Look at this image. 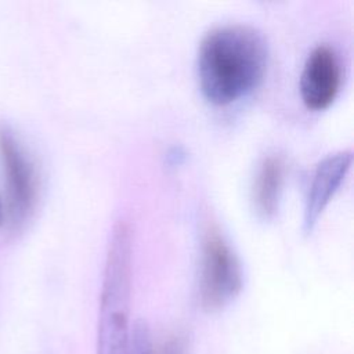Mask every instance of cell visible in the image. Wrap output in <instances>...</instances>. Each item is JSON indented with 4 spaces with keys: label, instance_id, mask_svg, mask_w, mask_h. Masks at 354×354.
<instances>
[{
    "label": "cell",
    "instance_id": "6da1fadb",
    "mask_svg": "<svg viewBox=\"0 0 354 354\" xmlns=\"http://www.w3.org/2000/svg\"><path fill=\"white\" fill-rule=\"evenodd\" d=\"M267 66V41L250 25H218L198 47V83L203 97L214 105H228L250 94L263 82Z\"/></svg>",
    "mask_w": 354,
    "mask_h": 354
},
{
    "label": "cell",
    "instance_id": "7a4b0ae2",
    "mask_svg": "<svg viewBox=\"0 0 354 354\" xmlns=\"http://www.w3.org/2000/svg\"><path fill=\"white\" fill-rule=\"evenodd\" d=\"M131 297V234L115 224L108 243L100 295L97 354H129Z\"/></svg>",
    "mask_w": 354,
    "mask_h": 354
},
{
    "label": "cell",
    "instance_id": "3957f363",
    "mask_svg": "<svg viewBox=\"0 0 354 354\" xmlns=\"http://www.w3.org/2000/svg\"><path fill=\"white\" fill-rule=\"evenodd\" d=\"M0 170L4 188L3 214L12 230L32 218L40 195V176L35 158L15 129L0 122Z\"/></svg>",
    "mask_w": 354,
    "mask_h": 354
},
{
    "label": "cell",
    "instance_id": "277c9868",
    "mask_svg": "<svg viewBox=\"0 0 354 354\" xmlns=\"http://www.w3.org/2000/svg\"><path fill=\"white\" fill-rule=\"evenodd\" d=\"M243 286L241 261L216 225L203 231L201 246V267L198 295L206 311L227 307Z\"/></svg>",
    "mask_w": 354,
    "mask_h": 354
},
{
    "label": "cell",
    "instance_id": "5b68a950",
    "mask_svg": "<svg viewBox=\"0 0 354 354\" xmlns=\"http://www.w3.org/2000/svg\"><path fill=\"white\" fill-rule=\"evenodd\" d=\"M342 83V66L337 53L329 44H318L307 55L299 90L304 105L319 111L328 108L336 98Z\"/></svg>",
    "mask_w": 354,
    "mask_h": 354
},
{
    "label": "cell",
    "instance_id": "8992f818",
    "mask_svg": "<svg viewBox=\"0 0 354 354\" xmlns=\"http://www.w3.org/2000/svg\"><path fill=\"white\" fill-rule=\"evenodd\" d=\"M351 159L353 155L350 149H340L326 155L315 166L303 213V228L306 232H310L314 228L324 209L339 189L350 169Z\"/></svg>",
    "mask_w": 354,
    "mask_h": 354
},
{
    "label": "cell",
    "instance_id": "52a82bcc",
    "mask_svg": "<svg viewBox=\"0 0 354 354\" xmlns=\"http://www.w3.org/2000/svg\"><path fill=\"white\" fill-rule=\"evenodd\" d=\"M285 180V160L278 153L263 158L254 173L252 202L259 217L270 220L279 207Z\"/></svg>",
    "mask_w": 354,
    "mask_h": 354
},
{
    "label": "cell",
    "instance_id": "ba28073f",
    "mask_svg": "<svg viewBox=\"0 0 354 354\" xmlns=\"http://www.w3.org/2000/svg\"><path fill=\"white\" fill-rule=\"evenodd\" d=\"M184 342L178 336L169 337L158 346L153 344V354H184Z\"/></svg>",
    "mask_w": 354,
    "mask_h": 354
},
{
    "label": "cell",
    "instance_id": "9c48e42d",
    "mask_svg": "<svg viewBox=\"0 0 354 354\" xmlns=\"http://www.w3.org/2000/svg\"><path fill=\"white\" fill-rule=\"evenodd\" d=\"M4 223V214H3V203H1V198H0V225Z\"/></svg>",
    "mask_w": 354,
    "mask_h": 354
}]
</instances>
